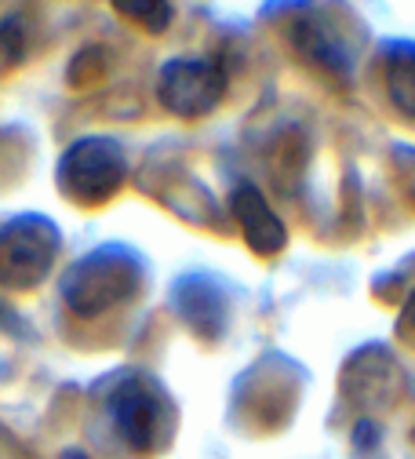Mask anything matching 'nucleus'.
<instances>
[{
    "mask_svg": "<svg viewBox=\"0 0 415 459\" xmlns=\"http://www.w3.org/2000/svg\"><path fill=\"white\" fill-rule=\"evenodd\" d=\"M143 266L128 248H99L63 277V299L77 317H99L135 296Z\"/></svg>",
    "mask_w": 415,
    "mask_h": 459,
    "instance_id": "f257e3e1",
    "label": "nucleus"
},
{
    "mask_svg": "<svg viewBox=\"0 0 415 459\" xmlns=\"http://www.w3.org/2000/svg\"><path fill=\"white\" fill-rule=\"evenodd\" d=\"M125 176H128L125 153L109 139H81V143H73L63 153L58 171H55L58 190H63L73 204H84V208H99V204L113 201L117 190L125 186Z\"/></svg>",
    "mask_w": 415,
    "mask_h": 459,
    "instance_id": "f03ea898",
    "label": "nucleus"
},
{
    "mask_svg": "<svg viewBox=\"0 0 415 459\" xmlns=\"http://www.w3.org/2000/svg\"><path fill=\"white\" fill-rule=\"evenodd\" d=\"M58 226L44 215H19L0 226V289L30 292L51 273Z\"/></svg>",
    "mask_w": 415,
    "mask_h": 459,
    "instance_id": "7ed1b4c3",
    "label": "nucleus"
},
{
    "mask_svg": "<svg viewBox=\"0 0 415 459\" xmlns=\"http://www.w3.org/2000/svg\"><path fill=\"white\" fill-rule=\"evenodd\" d=\"M222 91H226V74L212 59H171L157 81L160 106L183 121L212 113Z\"/></svg>",
    "mask_w": 415,
    "mask_h": 459,
    "instance_id": "20e7f679",
    "label": "nucleus"
},
{
    "mask_svg": "<svg viewBox=\"0 0 415 459\" xmlns=\"http://www.w3.org/2000/svg\"><path fill=\"white\" fill-rule=\"evenodd\" d=\"M109 412L121 437L135 452H153L171 427L168 401L150 379H125L109 394Z\"/></svg>",
    "mask_w": 415,
    "mask_h": 459,
    "instance_id": "39448f33",
    "label": "nucleus"
},
{
    "mask_svg": "<svg viewBox=\"0 0 415 459\" xmlns=\"http://www.w3.org/2000/svg\"><path fill=\"white\" fill-rule=\"evenodd\" d=\"M233 215H237V222H241L245 238H248V245H252L255 252L270 255V252H277V248L284 245V226H281V219L270 212V204L263 201L259 190H252V186L237 190V194H233Z\"/></svg>",
    "mask_w": 415,
    "mask_h": 459,
    "instance_id": "423d86ee",
    "label": "nucleus"
},
{
    "mask_svg": "<svg viewBox=\"0 0 415 459\" xmlns=\"http://www.w3.org/2000/svg\"><path fill=\"white\" fill-rule=\"evenodd\" d=\"M109 4L121 12L128 22L143 26L150 33H160L171 22V4L168 0H109Z\"/></svg>",
    "mask_w": 415,
    "mask_h": 459,
    "instance_id": "0eeeda50",
    "label": "nucleus"
},
{
    "mask_svg": "<svg viewBox=\"0 0 415 459\" xmlns=\"http://www.w3.org/2000/svg\"><path fill=\"white\" fill-rule=\"evenodd\" d=\"M19 44H22V37L15 33V22L0 26V48H8V59H15V55H19Z\"/></svg>",
    "mask_w": 415,
    "mask_h": 459,
    "instance_id": "6e6552de",
    "label": "nucleus"
}]
</instances>
